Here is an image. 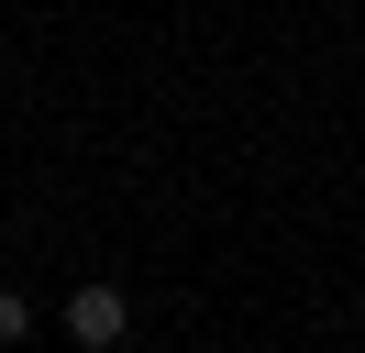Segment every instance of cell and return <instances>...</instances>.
Masks as SVG:
<instances>
[{
  "instance_id": "obj_1",
  "label": "cell",
  "mask_w": 365,
  "mask_h": 353,
  "mask_svg": "<svg viewBox=\"0 0 365 353\" xmlns=\"http://www.w3.org/2000/svg\"><path fill=\"white\" fill-rule=\"evenodd\" d=\"M122 331H133V298H122L111 276H89V287L67 298V342H78V353H111Z\"/></svg>"
},
{
  "instance_id": "obj_2",
  "label": "cell",
  "mask_w": 365,
  "mask_h": 353,
  "mask_svg": "<svg viewBox=\"0 0 365 353\" xmlns=\"http://www.w3.org/2000/svg\"><path fill=\"white\" fill-rule=\"evenodd\" d=\"M0 342H34V298L23 287H0Z\"/></svg>"
}]
</instances>
